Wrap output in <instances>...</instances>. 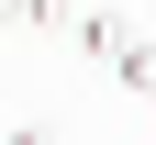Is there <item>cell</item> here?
I'll use <instances>...</instances> for the list:
<instances>
[{"label":"cell","instance_id":"cell-3","mask_svg":"<svg viewBox=\"0 0 156 145\" xmlns=\"http://www.w3.org/2000/svg\"><path fill=\"white\" fill-rule=\"evenodd\" d=\"M0 23H67L56 0H0Z\"/></svg>","mask_w":156,"mask_h":145},{"label":"cell","instance_id":"cell-1","mask_svg":"<svg viewBox=\"0 0 156 145\" xmlns=\"http://www.w3.org/2000/svg\"><path fill=\"white\" fill-rule=\"evenodd\" d=\"M67 34H78V56H101V67H112V56H123V34H134V23H123V11H78Z\"/></svg>","mask_w":156,"mask_h":145},{"label":"cell","instance_id":"cell-2","mask_svg":"<svg viewBox=\"0 0 156 145\" xmlns=\"http://www.w3.org/2000/svg\"><path fill=\"white\" fill-rule=\"evenodd\" d=\"M112 78H123V89H145V100H156V34H145V23L123 34V56H112Z\"/></svg>","mask_w":156,"mask_h":145},{"label":"cell","instance_id":"cell-4","mask_svg":"<svg viewBox=\"0 0 156 145\" xmlns=\"http://www.w3.org/2000/svg\"><path fill=\"white\" fill-rule=\"evenodd\" d=\"M0 145H45V123H11V134H0Z\"/></svg>","mask_w":156,"mask_h":145}]
</instances>
